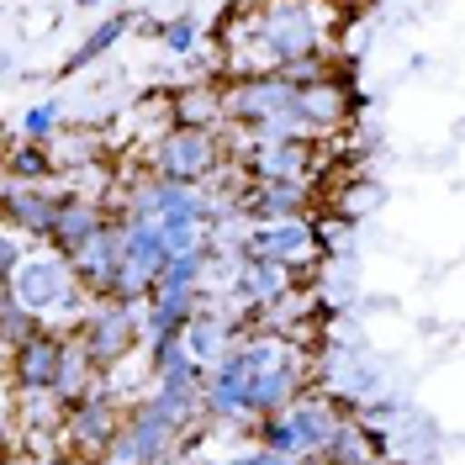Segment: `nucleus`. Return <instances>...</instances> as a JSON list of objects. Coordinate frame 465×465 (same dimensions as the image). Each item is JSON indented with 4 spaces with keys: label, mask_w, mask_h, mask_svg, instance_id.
<instances>
[{
    "label": "nucleus",
    "mask_w": 465,
    "mask_h": 465,
    "mask_svg": "<svg viewBox=\"0 0 465 465\" xmlns=\"http://www.w3.org/2000/svg\"><path fill=\"white\" fill-rule=\"evenodd\" d=\"M106 223H112V206L95 202V196H85L80 185H69V196H64V206H58V223H54V232H48L43 243L58 249V254L69 260V254H74L80 243H90Z\"/></svg>",
    "instance_id": "15"
},
{
    "label": "nucleus",
    "mask_w": 465,
    "mask_h": 465,
    "mask_svg": "<svg viewBox=\"0 0 465 465\" xmlns=\"http://www.w3.org/2000/svg\"><path fill=\"white\" fill-rule=\"evenodd\" d=\"M5 291H16L48 328H64V333H74V328L85 322L90 302H95V296L80 286L74 264L64 260L58 249H48V243H32L27 264L5 281Z\"/></svg>",
    "instance_id": "1"
},
{
    "label": "nucleus",
    "mask_w": 465,
    "mask_h": 465,
    "mask_svg": "<svg viewBox=\"0 0 465 465\" xmlns=\"http://www.w3.org/2000/svg\"><path fill=\"white\" fill-rule=\"evenodd\" d=\"M307 386H312V371H307L302 349H291L286 360H275L270 371L249 376V423H260V418H275V412H286V407L296 402V397H307Z\"/></svg>",
    "instance_id": "10"
},
{
    "label": "nucleus",
    "mask_w": 465,
    "mask_h": 465,
    "mask_svg": "<svg viewBox=\"0 0 465 465\" xmlns=\"http://www.w3.org/2000/svg\"><path fill=\"white\" fill-rule=\"evenodd\" d=\"M344 402L339 397H322V391H307V397H296L286 412H275V418H260V423H249L243 434L270 444V450H286V455H322L333 434L344 429Z\"/></svg>",
    "instance_id": "2"
},
{
    "label": "nucleus",
    "mask_w": 465,
    "mask_h": 465,
    "mask_svg": "<svg viewBox=\"0 0 465 465\" xmlns=\"http://www.w3.org/2000/svg\"><path fill=\"white\" fill-rule=\"evenodd\" d=\"M80 344L90 349V360L101 365V376H112L122 360H133L148 344L143 333V302H122V296H95L85 322L74 328Z\"/></svg>",
    "instance_id": "3"
},
{
    "label": "nucleus",
    "mask_w": 465,
    "mask_h": 465,
    "mask_svg": "<svg viewBox=\"0 0 465 465\" xmlns=\"http://www.w3.org/2000/svg\"><path fill=\"white\" fill-rule=\"evenodd\" d=\"M202 412L206 423L217 429H249V381L228 376V371H206V391H202Z\"/></svg>",
    "instance_id": "21"
},
{
    "label": "nucleus",
    "mask_w": 465,
    "mask_h": 465,
    "mask_svg": "<svg viewBox=\"0 0 465 465\" xmlns=\"http://www.w3.org/2000/svg\"><path fill=\"white\" fill-rule=\"evenodd\" d=\"M133 27H138V11H116V16H106V22H95L85 43H80L74 54L64 58V74H80V69H90L95 58H106Z\"/></svg>",
    "instance_id": "23"
},
{
    "label": "nucleus",
    "mask_w": 465,
    "mask_h": 465,
    "mask_svg": "<svg viewBox=\"0 0 465 465\" xmlns=\"http://www.w3.org/2000/svg\"><path fill=\"white\" fill-rule=\"evenodd\" d=\"M243 328H249V318H243V312H223V307H212V302H206L202 318L185 328V344H191V354H196L206 371H212V365L228 354V344H238V339H243Z\"/></svg>",
    "instance_id": "19"
},
{
    "label": "nucleus",
    "mask_w": 465,
    "mask_h": 465,
    "mask_svg": "<svg viewBox=\"0 0 465 465\" xmlns=\"http://www.w3.org/2000/svg\"><path fill=\"white\" fill-rule=\"evenodd\" d=\"M249 180H307L318 170V138H281V143H249L243 148Z\"/></svg>",
    "instance_id": "12"
},
{
    "label": "nucleus",
    "mask_w": 465,
    "mask_h": 465,
    "mask_svg": "<svg viewBox=\"0 0 465 465\" xmlns=\"http://www.w3.org/2000/svg\"><path fill=\"white\" fill-rule=\"evenodd\" d=\"M90 465H159V460H148V450H143L133 434H127V429H122L112 450H106V455H95Z\"/></svg>",
    "instance_id": "31"
},
{
    "label": "nucleus",
    "mask_w": 465,
    "mask_h": 465,
    "mask_svg": "<svg viewBox=\"0 0 465 465\" xmlns=\"http://www.w3.org/2000/svg\"><path fill=\"white\" fill-rule=\"evenodd\" d=\"M381 450H386V434H381V429H365V423L344 418V429H339V434H333V444L322 450V465L371 460V455H381Z\"/></svg>",
    "instance_id": "24"
},
{
    "label": "nucleus",
    "mask_w": 465,
    "mask_h": 465,
    "mask_svg": "<svg viewBox=\"0 0 465 465\" xmlns=\"http://www.w3.org/2000/svg\"><path fill=\"white\" fill-rule=\"evenodd\" d=\"M37 328H48V322L37 318L27 302L16 296V291H5V302H0V344H5V354H16V349L27 344Z\"/></svg>",
    "instance_id": "27"
},
{
    "label": "nucleus",
    "mask_w": 465,
    "mask_h": 465,
    "mask_svg": "<svg viewBox=\"0 0 465 465\" xmlns=\"http://www.w3.org/2000/svg\"><path fill=\"white\" fill-rule=\"evenodd\" d=\"M206 270H212V243L206 249H191V254H170L159 286H174V291H202L206 286Z\"/></svg>",
    "instance_id": "28"
},
{
    "label": "nucleus",
    "mask_w": 465,
    "mask_h": 465,
    "mask_svg": "<svg viewBox=\"0 0 465 465\" xmlns=\"http://www.w3.org/2000/svg\"><path fill=\"white\" fill-rule=\"evenodd\" d=\"M5 180H27V185H43V180H58L54 148L32 143V138H16L11 153H5Z\"/></svg>",
    "instance_id": "26"
},
{
    "label": "nucleus",
    "mask_w": 465,
    "mask_h": 465,
    "mask_svg": "<svg viewBox=\"0 0 465 465\" xmlns=\"http://www.w3.org/2000/svg\"><path fill=\"white\" fill-rule=\"evenodd\" d=\"M328 5H333V11H360L365 0H328Z\"/></svg>",
    "instance_id": "34"
},
{
    "label": "nucleus",
    "mask_w": 465,
    "mask_h": 465,
    "mask_svg": "<svg viewBox=\"0 0 465 465\" xmlns=\"http://www.w3.org/2000/svg\"><path fill=\"white\" fill-rule=\"evenodd\" d=\"M164 122L170 127H228V90L223 85H180L164 101Z\"/></svg>",
    "instance_id": "20"
},
{
    "label": "nucleus",
    "mask_w": 465,
    "mask_h": 465,
    "mask_svg": "<svg viewBox=\"0 0 465 465\" xmlns=\"http://www.w3.org/2000/svg\"><path fill=\"white\" fill-rule=\"evenodd\" d=\"M349 465H391V460H381V455H371V460H349Z\"/></svg>",
    "instance_id": "35"
},
{
    "label": "nucleus",
    "mask_w": 465,
    "mask_h": 465,
    "mask_svg": "<svg viewBox=\"0 0 465 465\" xmlns=\"http://www.w3.org/2000/svg\"><path fill=\"white\" fill-rule=\"evenodd\" d=\"M159 48L174 58H185V54H196V43H202V22H196V11H180V16H170V22H159Z\"/></svg>",
    "instance_id": "29"
},
{
    "label": "nucleus",
    "mask_w": 465,
    "mask_h": 465,
    "mask_svg": "<svg viewBox=\"0 0 465 465\" xmlns=\"http://www.w3.org/2000/svg\"><path fill=\"white\" fill-rule=\"evenodd\" d=\"M318 5H328V0H264L260 11H254V27H260V37L270 43V54L281 58V69L296 64V58L333 54Z\"/></svg>",
    "instance_id": "4"
},
{
    "label": "nucleus",
    "mask_w": 465,
    "mask_h": 465,
    "mask_svg": "<svg viewBox=\"0 0 465 465\" xmlns=\"http://www.w3.org/2000/svg\"><path fill=\"white\" fill-rule=\"evenodd\" d=\"M58 133V106L54 101H43V106H32L27 116H22V138H32V143H54Z\"/></svg>",
    "instance_id": "30"
},
{
    "label": "nucleus",
    "mask_w": 465,
    "mask_h": 465,
    "mask_svg": "<svg viewBox=\"0 0 465 465\" xmlns=\"http://www.w3.org/2000/svg\"><path fill=\"white\" fill-rule=\"evenodd\" d=\"M122 429H127V407L101 386V391H90L85 402H74L69 412H64L58 444H64V450H74V455H85V460H95V455H106V450L116 444Z\"/></svg>",
    "instance_id": "6"
},
{
    "label": "nucleus",
    "mask_w": 465,
    "mask_h": 465,
    "mask_svg": "<svg viewBox=\"0 0 465 465\" xmlns=\"http://www.w3.org/2000/svg\"><path fill=\"white\" fill-rule=\"evenodd\" d=\"M296 106H302V116L312 122V133H339V127H349V116L365 106V95L349 85L344 74H328V80H312V85H296Z\"/></svg>",
    "instance_id": "13"
},
{
    "label": "nucleus",
    "mask_w": 465,
    "mask_h": 465,
    "mask_svg": "<svg viewBox=\"0 0 465 465\" xmlns=\"http://www.w3.org/2000/svg\"><path fill=\"white\" fill-rule=\"evenodd\" d=\"M223 90H228V127H264L270 116L296 106V85L281 69L275 74H238Z\"/></svg>",
    "instance_id": "8"
},
{
    "label": "nucleus",
    "mask_w": 465,
    "mask_h": 465,
    "mask_svg": "<svg viewBox=\"0 0 465 465\" xmlns=\"http://www.w3.org/2000/svg\"><path fill=\"white\" fill-rule=\"evenodd\" d=\"M127 434L138 439L148 450V460H159V465H174V455L191 444V439L202 434V423H185V418H174L164 402H153V397H133L127 402Z\"/></svg>",
    "instance_id": "7"
},
{
    "label": "nucleus",
    "mask_w": 465,
    "mask_h": 465,
    "mask_svg": "<svg viewBox=\"0 0 465 465\" xmlns=\"http://www.w3.org/2000/svg\"><path fill=\"white\" fill-rule=\"evenodd\" d=\"M69 264H74V275H80V286H85L90 296H106V291H112L116 264H122V223L112 217L90 243H80V249L69 254Z\"/></svg>",
    "instance_id": "17"
},
{
    "label": "nucleus",
    "mask_w": 465,
    "mask_h": 465,
    "mask_svg": "<svg viewBox=\"0 0 465 465\" xmlns=\"http://www.w3.org/2000/svg\"><path fill=\"white\" fill-rule=\"evenodd\" d=\"M212 302L206 291H174V286H153V296L143 302V333L164 339V333H185L191 322L202 318V307Z\"/></svg>",
    "instance_id": "18"
},
{
    "label": "nucleus",
    "mask_w": 465,
    "mask_h": 465,
    "mask_svg": "<svg viewBox=\"0 0 465 465\" xmlns=\"http://www.w3.org/2000/svg\"><path fill=\"white\" fill-rule=\"evenodd\" d=\"M148 170L180 180V185H206L223 174V127H170L148 148Z\"/></svg>",
    "instance_id": "5"
},
{
    "label": "nucleus",
    "mask_w": 465,
    "mask_h": 465,
    "mask_svg": "<svg viewBox=\"0 0 465 465\" xmlns=\"http://www.w3.org/2000/svg\"><path fill=\"white\" fill-rule=\"evenodd\" d=\"M22 264H27V232L5 223V232H0V270H5V281H11Z\"/></svg>",
    "instance_id": "32"
},
{
    "label": "nucleus",
    "mask_w": 465,
    "mask_h": 465,
    "mask_svg": "<svg viewBox=\"0 0 465 465\" xmlns=\"http://www.w3.org/2000/svg\"><path fill=\"white\" fill-rule=\"evenodd\" d=\"M318 249V223L307 217H286V223H249V238H243V254L249 260H270L286 264V270H302Z\"/></svg>",
    "instance_id": "9"
},
{
    "label": "nucleus",
    "mask_w": 465,
    "mask_h": 465,
    "mask_svg": "<svg viewBox=\"0 0 465 465\" xmlns=\"http://www.w3.org/2000/svg\"><path fill=\"white\" fill-rule=\"evenodd\" d=\"M32 465H90V460H85V455H74V450H64V444H58V450H48V455H37Z\"/></svg>",
    "instance_id": "33"
},
{
    "label": "nucleus",
    "mask_w": 465,
    "mask_h": 465,
    "mask_svg": "<svg viewBox=\"0 0 465 465\" xmlns=\"http://www.w3.org/2000/svg\"><path fill=\"white\" fill-rule=\"evenodd\" d=\"M69 196V185L58 180H43V185H27V180H5V223L22 228L32 243H43L58 223V206Z\"/></svg>",
    "instance_id": "11"
},
{
    "label": "nucleus",
    "mask_w": 465,
    "mask_h": 465,
    "mask_svg": "<svg viewBox=\"0 0 465 465\" xmlns=\"http://www.w3.org/2000/svg\"><path fill=\"white\" fill-rule=\"evenodd\" d=\"M54 164L58 174H80V170H95V159H101V133H90V127H69V133H54Z\"/></svg>",
    "instance_id": "25"
},
{
    "label": "nucleus",
    "mask_w": 465,
    "mask_h": 465,
    "mask_svg": "<svg viewBox=\"0 0 465 465\" xmlns=\"http://www.w3.org/2000/svg\"><path fill=\"white\" fill-rule=\"evenodd\" d=\"M307 180H254V191H243V223H286V217H307Z\"/></svg>",
    "instance_id": "16"
},
{
    "label": "nucleus",
    "mask_w": 465,
    "mask_h": 465,
    "mask_svg": "<svg viewBox=\"0 0 465 465\" xmlns=\"http://www.w3.org/2000/svg\"><path fill=\"white\" fill-rule=\"evenodd\" d=\"M64 344H69L64 328H37L16 354H5L11 360V391H54Z\"/></svg>",
    "instance_id": "14"
},
{
    "label": "nucleus",
    "mask_w": 465,
    "mask_h": 465,
    "mask_svg": "<svg viewBox=\"0 0 465 465\" xmlns=\"http://www.w3.org/2000/svg\"><path fill=\"white\" fill-rule=\"evenodd\" d=\"M106 376H101V365L90 360V349L80 344V333H69V344H64V360H58V381H54V397L64 407L85 402L90 391H101Z\"/></svg>",
    "instance_id": "22"
}]
</instances>
